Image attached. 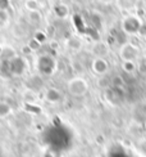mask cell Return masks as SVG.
<instances>
[{"label": "cell", "instance_id": "7", "mask_svg": "<svg viewBox=\"0 0 146 157\" xmlns=\"http://www.w3.org/2000/svg\"><path fill=\"white\" fill-rule=\"evenodd\" d=\"M137 4V0H118V5L119 8L126 9V10H130V9H133Z\"/></svg>", "mask_w": 146, "mask_h": 157}, {"label": "cell", "instance_id": "4", "mask_svg": "<svg viewBox=\"0 0 146 157\" xmlns=\"http://www.w3.org/2000/svg\"><path fill=\"white\" fill-rule=\"evenodd\" d=\"M140 26H141V22L138 21L137 18H135L133 23H132V17L126 18V19H124V22H123V29L127 31V32H130V34H133V32L138 31Z\"/></svg>", "mask_w": 146, "mask_h": 157}, {"label": "cell", "instance_id": "5", "mask_svg": "<svg viewBox=\"0 0 146 157\" xmlns=\"http://www.w3.org/2000/svg\"><path fill=\"white\" fill-rule=\"evenodd\" d=\"M13 113V107L8 102L0 101V119H6Z\"/></svg>", "mask_w": 146, "mask_h": 157}, {"label": "cell", "instance_id": "8", "mask_svg": "<svg viewBox=\"0 0 146 157\" xmlns=\"http://www.w3.org/2000/svg\"><path fill=\"white\" fill-rule=\"evenodd\" d=\"M26 8H27L30 12H37L38 10V2L37 0H27L26 2Z\"/></svg>", "mask_w": 146, "mask_h": 157}, {"label": "cell", "instance_id": "6", "mask_svg": "<svg viewBox=\"0 0 146 157\" xmlns=\"http://www.w3.org/2000/svg\"><path fill=\"white\" fill-rule=\"evenodd\" d=\"M45 98L48 99L50 103H57L62 99V95L59 94V91L55 90V89H49L48 91H46V95Z\"/></svg>", "mask_w": 146, "mask_h": 157}, {"label": "cell", "instance_id": "3", "mask_svg": "<svg viewBox=\"0 0 146 157\" xmlns=\"http://www.w3.org/2000/svg\"><path fill=\"white\" fill-rule=\"evenodd\" d=\"M108 68H109L108 62L101 57L95 58L94 62H92V70H94V72H96V74H105L108 71Z\"/></svg>", "mask_w": 146, "mask_h": 157}, {"label": "cell", "instance_id": "2", "mask_svg": "<svg viewBox=\"0 0 146 157\" xmlns=\"http://www.w3.org/2000/svg\"><path fill=\"white\" fill-rule=\"evenodd\" d=\"M121 57L126 62H133L138 57V49L132 44H124L121 48Z\"/></svg>", "mask_w": 146, "mask_h": 157}, {"label": "cell", "instance_id": "1", "mask_svg": "<svg viewBox=\"0 0 146 157\" xmlns=\"http://www.w3.org/2000/svg\"><path fill=\"white\" fill-rule=\"evenodd\" d=\"M67 90L72 97H76V98L85 97L89 91V82L81 76L72 77L67 82Z\"/></svg>", "mask_w": 146, "mask_h": 157}]
</instances>
